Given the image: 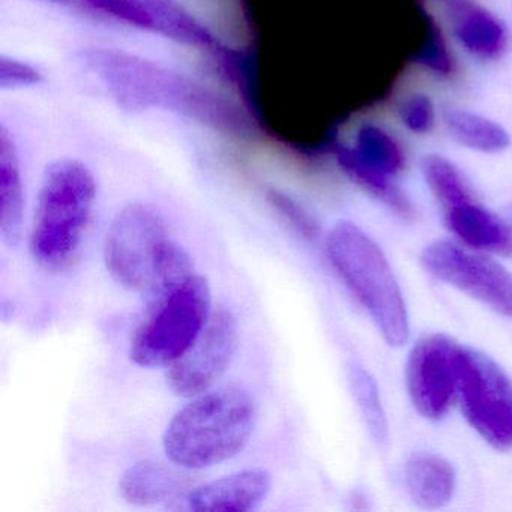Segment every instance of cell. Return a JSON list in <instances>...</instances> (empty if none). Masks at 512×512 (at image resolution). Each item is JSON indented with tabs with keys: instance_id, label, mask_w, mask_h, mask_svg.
Segmentation results:
<instances>
[{
	"instance_id": "obj_1",
	"label": "cell",
	"mask_w": 512,
	"mask_h": 512,
	"mask_svg": "<svg viewBox=\"0 0 512 512\" xmlns=\"http://www.w3.org/2000/svg\"><path fill=\"white\" fill-rule=\"evenodd\" d=\"M74 61L122 112L164 113L235 142L260 139L256 119L238 98L163 62L107 46L83 47Z\"/></svg>"
},
{
	"instance_id": "obj_2",
	"label": "cell",
	"mask_w": 512,
	"mask_h": 512,
	"mask_svg": "<svg viewBox=\"0 0 512 512\" xmlns=\"http://www.w3.org/2000/svg\"><path fill=\"white\" fill-rule=\"evenodd\" d=\"M263 416L259 389L230 377L170 413L158 436L160 455L191 476L232 466L259 439Z\"/></svg>"
},
{
	"instance_id": "obj_3",
	"label": "cell",
	"mask_w": 512,
	"mask_h": 512,
	"mask_svg": "<svg viewBox=\"0 0 512 512\" xmlns=\"http://www.w3.org/2000/svg\"><path fill=\"white\" fill-rule=\"evenodd\" d=\"M100 185L86 161L61 157L41 173L26 229V251L34 268L64 278L85 253L97 217Z\"/></svg>"
},
{
	"instance_id": "obj_4",
	"label": "cell",
	"mask_w": 512,
	"mask_h": 512,
	"mask_svg": "<svg viewBox=\"0 0 512 512\" xmlns=\"http://www.w3.org/2000/svg\"><path fill=\"white\" fill-rule=\"evenodd\" d=\"M217 304L214 283L200 269L143 302L128 337V362L139 370L163 373L196 343Z\"/></svg>"
},
{
	"instance_id": "obj_5",
	"label": "cell",
	"mask_w": 512,
	"mask_h": 512,
	"mask_svg": "<svg viewBox=\"0 0 512 512\" xmlns=\"http://www.w3.org/2000/svg\"><path fill=\"white\" fill-rule=\"evenodd\" d=\"M335 274L362 305L386 344L401 347L410 337V319L397 277L377 242L352 221L335 223L323 236Z\"/></svg>"
},
{
	"instance_id": "obj_6",
	"label": "cell",
	"mask_w": 512,
	"mask_h": 512,
	"mask_svg": "<svg viewBox=\"0 0 512 512\" xmlns=\"http://www.w3.org/2000/svg\"><path fill=\"white\" fill-rule=\"evenodd\" d=\"M173 233L169 215L152 200L122 203L110 215L101 238V263L110 283L140 301L148 290L158 248Z\"/></svg>"
},
{
	"instance_id": "obj_7",
	"label": "cell",
	"mask_w": 512,
	"mask_h": 512,
	"mask_svg": "<svg viewBox=\"0 0 512 512\" xmlns=\"http://www.w3.org/2000/svg\"><path fill=\"white\" fill-rule=\"evenodd\" d=\"M244 335V322L238 308L218 301L196 343L161 373L167 392L182 401L229 380L241 358Z\"/></svg>"
},
{
	"instance_id": "obj_8",
	"label": "cell",
	"mask_w": 512,
	"mask_h": 512,
	"mask_svg": "<svg viewBox=\"0 0 512 512\" xmlns=\"http://www.w3.org/2000/svg\"><path fill=\"white\" fill-rule=\"evenodd\" d=\"M458 406L467 424L496 451L512 449V382L490 356L472 347L461 355Z\"/></svg>"
},
{
	"instance_id": "obj_9",
	"label": "cell",
	"mask_w": 512,
	"mask_h": 512,
	"mask_svg": "<svg viewBox=\"0 0 512 512\" xmlns=\"http://www.w3.org/2000/svg\"><path fill=\"white\" fill-rule=\"evenodd\" d=\"M421 260L437 280L512 319V274L490 254L460 242L436 241L424 248Z\"/></svg>"
},
{
	"instance_id": "obj_10",
	"label": "cell",
	"mask_w": 512,
	"mask_h": 512,
	"mask_svg": "<svg viewBox=\"0 0 512 512\" xmlns=\"http://www.w3.org/2000/svg\"><path fill=\"white\" fill-rule=\"evenodd\" d=\"M463 347L445 334L421 338L407 355L406 388L419 415L440 421L458 403Z\"/></svg>"
},
{
	"instance_id": "obj_11",
	"label": "cell",
	"mask_w": 512,
	"mask_h": 512,
	"mask_svg": "<svg viewBox=\"0 0 512 512\" xmlns=\"http://www.w3.org/2000/svg\"><path fill=\"white\" fill-rule=\"evenodd\" d=\"M277 490V475L263 464H241L193 482L175 509L188 512H259Z\"/></svg>"
},
{
	"instance_id": "obj_12",
	"label": "cell",
	"mask_w": 512,
	"mask_h": 512,
	"mask_svg": "<svg viewBox=\"0 0 512 512\" xmlns=\"http://www.w3.org/2000/svg\"><path fill=\"white\" fill-rule=\"evenodd\" d=\"M134 11V26L143 34L155 35L176 46L212 56L232 59L227 44L194 14L182 0H130Z\"/></svg>"
},
{
	"instance_id": "obj_13",
	"label": "cell",
	"mask_w": 512,
	"mask_h": 512,
	"mask_svg": "<svg viewBox=\"0 0 512 512\" xmlns=\"http://www.w3.org/2000/svg\"><path fill=\"white\" fill-rule=\"evenodd\" d=\"M191 484V475L166 458L142 457L122 467L115 490L118 499L130 508L175 509Z\"/></svg>"
},
{
	"instance_id": "obj_14",
	"label": "cell",
	"mask_w": 512,
	"mask_h": 512,
	"mask_svg": "<svg viewBox=\"0 0 512 512\" xmlns=\"http://www.w3.org/2000/svg\"><path fill=\"white\" fill-rule=\"evenodd\" d=\"M449 32L464 53L479 62L500 61L511 35L503 20L476 0H446Z\"/></svg>"
},
{
	"instance_id": "obj_15",
	"label": "cell",
	"mask_w": 512,
	"mask_h": 512,
	"mask_svg": "<svg viewBox=\"0 0 512 512\" xmlns=\"http://www.w3.org/2000/svg\"><path fill=\"white\" fill-rule=\"evenodd\" d=\"M26 187L19 143L7 124L0 127V241L16 253L26 238Z\"/></svg>"
},
{
	"instance_id": "obj_16",
	"label": "cell",
	"mask_w": 512,
	"mask_h": 512,
	"mask_svg": "<svg viewBox=\"0 0 512 512\" xmlns=\"http://www.w3.org/2000/svg\"><path fill=\"white\" fill-rule=\"evenodd\" d=\"M449 232L464 247L490 256L512 257V229L502 215L473 199L443 209Z\"/></svg>"
},
{
	"instance_id": "obj_17",
	"label": "cell",
	"mask_w": 512,
	"mask_h": 512,
	"mask_svg": "<svg viewBox=\"0 0 512 512\" xmlns=\"http://www.w3.org/2000/svg\"><path fill=\"white\" fill-rule=\"evenodd\" d=\"M404 484L410 499L427 511L448 505L457 490V472L446 458L418 452L404 466Z\"/></svg>"
},
{
	"instance_id": "obj_18",
	"label": "cell",
	"mask_w": 512,
	"mask_h": 512,
	"mask_svg": "<svg viewBox=\"0 0 512 512\" xmlns=\"http://www.w3.org/2000/svg\"><path fill=\"white\" fill-rule=\"evenodd\" d=\"M337 146L359 166L386 178L397 179L406 167V152L400 140L376 122H362L349 143L338 140Z\"/></svg>"
},
{
	"instance_id": "obj_19",
	"label": "cell",
	"mask_w": 512,
	"mask_h": 512,
	"mask_svg": "<svg viewBox=\"0 0 512 512\" xmlns=\"http://www.w3.org/2000/svg\"><path fill=\"white\" fill-rule=\"evenodd\" d=\"M442 122L449 137L482 155H499L511 148V133L496 119L463 107H446Z\"/></svg>"
},
{
	"instance_id": "obj_20",
	"label": "cell",
	"mask_w": 512,
	"mask_h": 512,
	"mask_svg": "<svg viewBox=\"0 0 512 512\" xmlns=\"http://www.w3.org/2000/svg\"><path fill=\"white\" fill-rule=\"evenodd\" d=\"M335 158V163L340 167L341 172L362 190L367 191L374 199L388 206L389 209L400 215V217L410 218L413 215V206L409 197L398 187L395 179L386 178L379 173L371 172L365 167L359 166L353 161L346 152L341 151L335 143L331 152Z\"/></svg>"
},
{
	"instance_id": "obj_21",
	"label": "cell",
	"mask_w": 512,
	"mask_h": 512,
	"mask_svg": "<svg viewBox=\"0 0 512 512\" xmlns=\"http://www.w3.org/2000/svg\"><path fill=\"white\" fill-rule=\"evenodd\" d=\"M347 382L371 439L379 445L388 442V418L374 377L364 367L353 362L347 368Z\"/></svg>"
},
{
	"instance_id": "obj_22",
	"label": "cell",
	"mask_w": 512,
	"mask_h": 512,
	"mask_svg": "<svg viewBox=\"0 0 512 512\" xmlns=\"http://www.w3.org/2000/svg\"><path fill=\"white\" fill-rule=\"evenodd\" d=\"M421 173L434 199L443 209L473 199L472 190L463 172L449 158L440 154L424 155L421 160Z\"/></svg>"
},
{
	"instance_id": "obj_23",
	"label": "cell",
	"mask_w": 512,
	"mask_h": 512,
	"mask_svg": "<svg viewBox=\"0 0 512 512\" xmlns=\"http://www.w3.org/2000/svg\"><path fill=\"white\" fill-rule=\"evenodd\" d=\"M412 64L436 79H451L457 71L445 32L428 14L422 20V38L413 50Z\"/></svg>"
},
{
	"instance_id": "obj_24",
	"label": "cell",
	"mask_w": 512,
	"mask_h": 512,
	"mask_svg": "<svg viewBox=\"0 0 512 512\" xmlns=\"http://www.w3.org/2000/svg\"><path fill=\"white\" fill-rule=\"evenodd\" d=\"M398 122L413 136H428L439 122V110L430 95L425 92H410L398 101L395 107Z\"/></svg>"
},
{
	"instance_id": "obj_25",
	"label": "cell",
	"mask_w": 512,
	"mask_h": 512,
	"mask_svg": "<svg viewBox=\"0 0 512 512\" xmlns=\"http://www.w3.org/2000/svg\"><path fill=\"white\" fill-rule=\"evenodd\" d=\"M266 196H268L272 208L280 212L284 220L290 223V226L302 238L307 239V241H317V239L323 238L322 227H320L319 221L316 220V217L304 205H301L298 200L293 199L290 194L277 190V188H271Z\"/></svg>"
},
{
	"instance_id": "obj_26",
	"label": "cell",
	"mask_w": 512,
	"mask_h": 512,
	"mask_svg": "<svg viewBox=\"0 0 512 512\" xmlns=\"http://www.w3.org/2000/svg\"><path fill=\"white\" fill-rule=\"evenodd\" d=\"M46 83V76L38 65L17 56H0V89L2 91H28L40 88Z\"/></svg>"
},
{
	"instance_id": "obj_27",
	"label": "cell",
	"mask_w": 512,
	"mask_h": 512,
	"mask_svg": "<svg viewBox=\"0 0 512 512\" xmlns=\"http://www.w3.org/2000/svg\"><path fill=\"white\" fill-rule=\"evenodd\" d=\"M38 4L47 5V7L58 8V10L67 11H86L80 0H32Z\"/></svg>"
},
{
	"instance_id": "obj_28",
	"label": "cell",
	"mask_w": 512,
	"mask_h": 512,
	"mask_svg": "<svg viewBox=\"0 0 512 512\" xmlns=\"http://www.w3.org/2000/svg\"><path fill=\"white\" fill-rule=\"evenodd\" d=\"M503 220L509 224V227L512 229V203L511 205L506 206L505 211L502 214Z\"/></svg>"
},
{
	"instance_id": "obj_29",
	"label": "cell",
	"mask_w": 512,
	"mask_h": 512,
	"mask_svg": "<svg viewBox=\"0 0 512 512\" xmlns=\"http://www.w3.org/2000/svg\"><path fill=\"white\" fill-rule=\"evenodd\" d=\"M437 2H443V4H445L446 0H437Z\"/></svg>"
}]
</instances>
